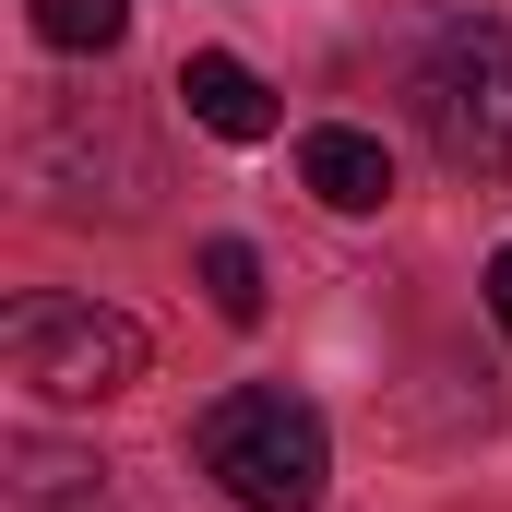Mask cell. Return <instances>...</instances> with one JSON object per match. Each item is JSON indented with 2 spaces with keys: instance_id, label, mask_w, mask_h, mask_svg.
<instances>
[{
  "instance_id": "obj_7",
  "label": "cell",
  "mask_w": 512,
  "mask_h": 512,
  "mask_svg": "<svg viewBox=\"0 0 512 512\" xmlns=\"http://www.w3.org/2000/svg\"><path fill=\"white\" fill-rule=\"evenodd\" d=\"M203 298L227 322H262V251L251 239H203Z\"/></svg>"
},
{
  "instance_id": "obj_5",
  "label": "cell",
  "mask_w": 512,
  "mask_h": 512,
  "mask_svg": "<svg viewBox=\"0 0 512 512\" xmlns=\"http://www.w3.org/2000/svg\"><path fill=\"white\" fill-rule=\"evenodd\" d=\"M179 96H191V120L215 131V143H274V84H262L251 60H227V48H191L179 60Z\"/></svg>"
},
{
  "instance_id": "obj_3",
  "label": "cell",
  "mask_w": 512,
  "mask_h": 512,
  "mask_svg": "<svg viewBox=\"0 0 512 512\" xmlns=\"http://www.w3.org/2000/svg\"><path fill=\"white\" fill-rule=\"evenodd\" d=\"M0 358L36 405H108V393L143 382V322L131 310H96V298H12L0 310Z\"/></svg>"
},
{
  "instance_id": "obj_2",
  "label": "cell",
  "mask_w": 512,
  "mask_h": 512,
  "mask_svg": "<svg viewBox=\"0 0 512 512\" xmlns=\"http://www.w3.org/2000/svg\"><path fill=\"white\" fill-rule=\"evenodd\" d=\"M417 131L453 179H512V24H441L417 60Z\"/></svg>"
},
{
  "instance_id": "obj_8",
  "label": "cell",
  "mask_w": 512,
  "mask_h": 512,
  "mask_svg": "<svg viewBox=\"0 0 512 512\" xmlns=\"http://www.w3.org/2000/svg\"><path fill=\"white\" fill-rule=\"evenodd\" d=\"M489 322H501V334H512V251L489 262Z\"/></svg>"
},
{
  "instance_id": "obj_1",
  "label": "cell",
  "mask_w": 512,
  "mask_h": 512,
  "mask_svg": "<svg viewBox=\"0 0 512 512\" xmlns=\"http://www.w3.org/2000/svg\"><path fill=\"white\" fill-rule=\"evenodd\" d=\"M191 453L203 477L239 512H322V477H334V441H322V405H298L286 382H239L191 417Z\"/></svg>"
},
{
  "instance_id": "obj_6",
  "label": "cell",
  "mask_w": 512,
  "mask_h": 512,
  "mask_svg": "<svg viewBox=\"0 0 512 512\" xmlns=\"http://www.w3.org/2000/svg\"><path fill=\"white\" fill-rule=\"evenodd\" d=\"M36 36L72 48V60H84V48H120V36H131V0H36Z\"/></svg>"
},
{
  "instance_id": "obj_4",
  "label": "cell",
  "mask_w": 512,
  "mask_h": 512,
  "mask_svg": "<svg viewBox=\"0 0 512 512\" xmlns=\"http://www.w3.org/2000/svg\"><path fill=\"white\" fill-rule=\"evenodd\" d=\"M298 179H310V203H334V215H382V203H393L382 131H346V120L298 131Z\"/></svg>"
}]
</instances>
